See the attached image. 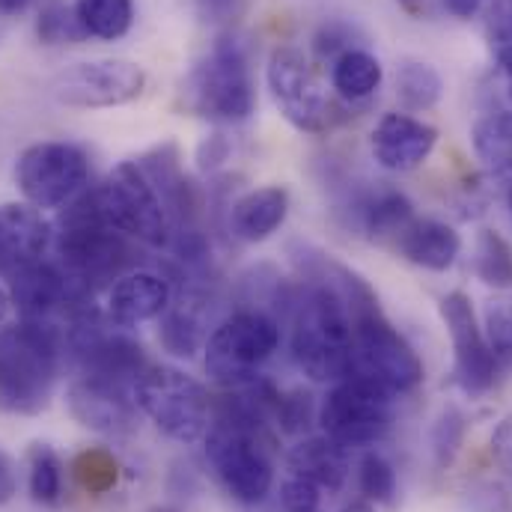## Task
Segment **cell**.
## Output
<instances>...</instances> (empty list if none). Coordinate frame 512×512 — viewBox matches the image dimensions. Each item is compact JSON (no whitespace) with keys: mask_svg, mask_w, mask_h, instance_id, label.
<instances>
[{"mask_svg":"<svg viewBox=\"0 0 512 512\" xmlns=\"http://www.w3.org/2000/svg\"><path fill=\"white\" fill-rule=\"evenodd\" d=\"M289 352L313 382H343L352 370V316L331 259H316L304 280L283 295Z\"/></svg>","mask_w":512,"mask_h":512,"instance_id":"obj_1","label":"cell"},{"mask_svg":"<svg viewBox=\"0 0 512 512\" xmlns=\"http://www.w3.org/2000/svg\"><path fill=\"white\" fill-rule=\"evenodd\" d=\"M337 286L352 316V370L349 376L367 379L390 393H408L423 382V361L408 340L390 325L376 292L352 268L334 262Z\"/></svg>","mask_w":512,"mask_h":512,"instance_id":"obj_2","label":"cell"},{"mask_svg":"<svg viewBox=\"0 0 512 512\" xmlns=\"http://www.w3.org/2000/svg\"><path fill=\"white\" fill-rule=\"evenodd\" d=\"M57 262L90 295L137 268L134 239L123 236L99 209L93 188L69 200L57 221Z\"/></svg>","mask_w":512,"mask_h":512,"instance_id":"obj_3","label":"cell"},{"mask_svg":"<svg viewBox=\"0 0 512 512\" xmlns=\"http://www.w3.org/2000/svg\"><path fill=\"white\" fill-rule=\"evenodd\" d=\"M66 364V343L57 328L15 322L0 328V411L39 414L51 405Z\"/></svg>","mask_w":512,"mask_h":512,"instance_id":"obj_4","label":"cell"},{"mask_svg":"<svg viewBox=\"0 0 512 512\" xmlns=\"http://www.w3.org/2000/svg\"><path fill=\"white\" fill-rule=\"evenodd\" d=\"M185 108L209 123H245L256 108L251 54L242 36H221L212 51L191 69L182 87Z\"/></svg>","mask_w":512,"mask_h":512,"instance_id":"obj_5","label":"cell"},{"mask_svg":"<svg viewBox=\"0 0 512 512\" xmlns=\"http://www.w3.org/2000/svg\"><path fill=\"white\" fill-rule=\"evenodd\" d=\"M134 402L158 432L179 444L206 438L212 423V399L188 373L164 364H149L134 384Z\"/></svg>","mask_w":512,"mask_h":512,"instance_id":"obj_6","label":"cell"},{"mask_svg":"<svg viewBox=\"0 0 512 512\" xmlns=\"http://www.w3.org/2000/svg\"><path fill=\"white\" fill-rule=\"evenodd\" d=\"M280 346V325L262 310H239L227 316L209 334L206 352V373L221 387H245L254 382L259 367L277 352Z\"/></svg>","mask_w":512,"mask_h":512,"instance_id":"obj_7","label":"cell"},{"mask_svg":"<svg viewBox=\"0 0 512 512\" xmlns=\"http://www.w3.org/2000/svg\"><path fill=\"white\" fill-rule=\"evenodd\" d=\"M96 203L102 215L128 239L149 245V248H164L170 242V215L155 191V185L146 179L137 161L117 164L102 185L93 188Z\"/></svg>","mask_w":512,"mask_h":512,"instance_id":"obj_8","label":"cell"},{"mask_svg":"<svg viewBox=\"0 0 512 512\" xmlns=\"http://www.w3.org/2000/svg\"><path fill=\"white\" fill-rule=\"evenodd\" d=\"M396 417V393L379 384L346 376L337 382L319 405V426L328 438L340 441L343 447H364L376 444L390 432Z\"/></svg>","mask_w":512,"mask_h":512,"instance_id":"obj_9","label":"cell"},{"mask_svg":"<svg viewBox=\"0 0 512 512\" xmlns=\"http://www.w3.org/2000/svg\"><path fill=\"white\" fill-rule=\"evenodd\" d=\"M90 179V158L66 140L27 146L15 161V185L33 209H57L75 200Z\"/></svg>","mask_w":512,"mask_h":512,"instance_id":"obj_10","label":"cell"},{"mask_svg":"<svg viewBox=\"0 0 512 512\" xmlns=\"http://www.w3.org/2000/svg\"><path fill=\"white\" fill-rule=\"evenodd\" d=\"M268 90L289 126L307 134H322L337 126V108L325 96L313 66L307 57L292 48L280 45L268 57Z\"/></svg>","mask_w":512,"mask_h":512,"instance_id":"obj_11","label":"cell"},{"mask_svg":"<svg viewBox=\"0 0 512 512\" xmlns=\"http://www.w3.org/2000/svg\"><path fill=\"white\" fill-rule=\"evenodd\" d=\"M146 87V75L131 60H84L60 72L51 84L57 102L69 108H120L134 102Z\"/></svg>","mask_w":512,"mask_h":512,"instance_id":"obj_12","label":"cell"},{"mask_svg":"<svg viewBox=\"0 0 512 512\" xmlns=\"http://www.w3.org/2000/svg\"><path fill=\"white\" fill-rule=\"evenodd\" d=\"M438 313H441V322L447 325V334L453 340V358H456L453 361V376H456V384L468 396L489 393L498 382L501 364L492 355V346L486 340L483 325L477 322L471 298L465 292H459V289L447 292L441 298V304H438Z\"/></svg>","mask_w":512,"mask_h":512,"instance_id":"obj_13","label":"cell"},{"mask_svg":"<svg viewBox=\"0 0 512 512\" xmlns=\"http://www.w3.org/2000/svg\"><path fill=\"white\" fill-rule=\"evenodd\" d=\"M66 402L72 417L99 435H128L140 417L131 384L108 382L96 376H75V382L69 384Z\"/></svg>","mask_w":512,"mask_h":512,"instance_id":"obj_14","label":"cell"},{"mask_svg":"<svg viewBox=\"0 0 512 512\" xmlns=\"http://www.w3.org/2000/svg\"><path fill=\"white\" fill-rule=\"evenodd\" d=\"M438 128L411 114H384L370 134V149L376 164L390 173L417 170L435 149Z\"/></svg>","mask_w":512,"mask_h":512,"instance_id":"obj_15","label":"cell"},{"mask_svg":"<svg viewBox=\"0 0 512 512\" xmlns=\"http://www.w3.org/2000/svg\"><path fill=\"white\" fill-rule=\"evenodd\" d=\"M170 298H173V292H170L167 277H161L155 271L134 268L108 286L105 316L120 328H134V325L158 319L167 310Z\"/></svg>","mask_w":512,"mask_h":512,"instance_id":"obj_16","label":"cell"},{"mask_svg":"<svg viewBox=\"0 0 512 512\" xmlns=\"http://www.w3.org/2000/svg\"><path fill=\"white\" fill-rule=\"evenodd\" d=\"M51 242V227L30 203L0 206V274L12 277L39 262Z\"/></svg>","mask_w":512,"mask_h":512,"instance_id":"obj_17","label":"cell"},{"mask_svg":"<svg viewBox=\"0 0 512 512\" xmlns=\"http://www.w3.org/2000/svg\"><path fill=\"white\" fill-rule=\"evenodd\" d=\"M212 295L200 286H185L176 298H170L167 310L161 313V346L176 358H191L209 340V319H212Z\"/></svg>","mask_w":512,"mask_h":512,"instance_id":"obj_18","label":"cell"},{"mask_svg":"<svg viewBox=\"0 0 512 512\" xmlns=\"http://www.w3.org/2000/svg\"><path fill=\"white\" fill-rule=\"evenodd\" d=\"M286 471L313 483L319 492L334 495L346 486L349 477V447L328 435H313L298 441L286 456Z\"/></svg>","mask_w":512,"mask_h":512,"instance_id":"obj_19","label":"cell"},{"mask_svg":"<svg viewBox=\"0 0 512 512\" xmlns=\"http://www.w3.org/2000/svg\"><path fill=\"white\" fill-rule=\"evenodd\" d=\"M393 251L426 271H447L462 254V236L435 218H414L402 236L393 242Z\"/></svg>","mask_w":512,"mask_h":512,"instance_id":"obj_20","label":"cell"},{"mask_svg":"<svg viewBox=\"0 0 512 512\" xmlns=\"http://www.w3.org/2000/svg\"><path fill=\"white\" fill-rule=\"evenodd\" d=\"M289 215V191L280 185L254 188L239 197L230 209V227L242 242H265L271 239Z\"/></svg>","mask_w":512,"mask_h":512,"instance_id":"obj_21","label":"cell"},{"mask_svg":"<svg viewBox=\"0 0 512 512\" xmlns=\"http://www.w3.org/2000/svg\"><path fill=\"white\" fill-rule=\"evenodd\" d=\"M382 81L384 69L379 57H373L364 48H352L331 63V84H334L337 96L346 102L370 99L373 93H379Z\"/></svg>","mask_w":512,"mask_h":512,"instance_id":"obj_22","label":"cell"},{"mask_svg":"<svg viewBox=\"0 0 512 512\" xmlns=\"http://www.w3.org/2000/svg\"><path fill=\"white\" fill-rule=\"evenodd\" d=\"M414 206L405 194L399 191H382L376 197H370L364 206H361V224H364V233L379 242V245H390L402 236V230L414 221Z\"/></svg>","mask_w":512,"mask_h":512,"instance_id":"obj_23","label":"cell"},{"mask_svg":"<svg viewBox=\"0 0 512 512\" xmlns=\"http://www.w3.org/2000/svg\"><path fill=\"white\" fill-rule=\"evenodd\" d=\"M471 143L477 158L492 173H512V111H498L483 117L474 131Z\"/></svg>","mask_w":512,"mask_h":512,"instance_id":"obj_24","label":"cell"},{"mask_svg":"<svg viewBox=\"0 0 512 512\" xmlns=\"http://www.w3.org/2000/svg\"><path fill=\"white\" fill-rule=\"evenodd\" d=\"M75 12L93 39H123L134 24V3L131 0H75Z\"/></svg>","mask_w":512,"mask_h":512,"instance_id":"obj_25","label":"cell"},{"mask_svg":"<svg viewBox=\"0 0 512 512\" xmlns=\"http://www.w3.org/2000/svg\"><path fill=\"white\" fill-rule=\"evenodd\" d=\"M441 75L420 60H405L396 72V96L405 111H432L441 102Z\"/></svg>","mask_w":512,"mask_h":512,"instance_id":"obj_26","label":"cell"},{"mask_svg":"<svg viewBox=\"0 0 512 512\" xmlns=\"http://www.w3.org/2000/svg\"><path fill=\"white\" fill-rule=\"evenodd\" d=\"M27 486L30 498L42 507L63 504V459L51 444H33L27 453Z\"/></svg>","mask_w":512,"mask_h":512,"instance_id":"obj_27","label":"cell"},{"mask_svg":"<svg viewBox=\"0 0 512 512\" xmlns=\"http://www.w3.org/2000/svg\"><path fill=\"white\" fill-rule=\"evenodd\" d=\"M474 271L492 289H512V245L498 230H483L477 236Z\"/></svg>","mask_w":512,"mask_h":512,"instance_id":"obj_28","label":"cell"},{"mask_svg":"<svg viewBox=\"0 0 512 512\" xmlns=\"http://www.w3.org/2000/svg\"><path fill=\"white\" fill-rule=\"evenodd\" d=\"M36 36L45 45H78L87 36L75 6L63 3V0H51L48 6H42L39 18H36Z\"/></svg>","mask_w":512,"mask_h":512,"instance_id":"obj_29","label":"cell"},{"mask_svg":"<svg viewBox=\"0 0 512 512\" xmlns=\"http://www.w3.org/2000/svg\"><path fill=\"white\" fill-rule=\"evenodd\" d=\"M72 471H75V480L81 483V489L90 492V495H105V492H111V489L117 486V477H120V465H117L114 453L99 450V447L84 450V453L75 459Z\"/></svg>","mask_w":512,"mask_h":512,"instance_id":"obj_30","label":"cell"},{"mask_svg":"<svg viewBox=\"0 0 512 512\" xmlns=\"http://www.w3.org/2000/svg\"><path fill=\"white\" fill-rule=\"evenodd\" d=\"M316 405H313V396L301 387L295 390H277V399H274V411H271V420L280 432L286 435H298V432H307L313 417H316Z\"/></svg>","mask_w":512,"mask_h":512,"instance_id":"obj_31","label":"cell"},{"mask_svg":"<svg viewBox=\"0 0 512 512\" xmlns=\"http://www.w3.org/2000/svg\"><path fill=\"white\" fill-rule=\"evenodd\" d=\"M358 486L367 501L387 504L396 495V471L382 453H367L358 468Z\"/></svg>","mask_w":512,"mask_h":512,"instance_id":"obj_32","label":"cell"},{"mask_svg":"<svg viewBox=\"0 0 512 512\" xmlns=\"http://www.w3.org/2000/svg\"><path fill=\"white\" fill-rule=\"evenodd\" d=\"M486 340L501 367H512V298L489 301L486 307Z\"/></svg>","mask_w":512,"mask_h":512,"instance_id":"obj_33","label":"cell"},{"mask_svg":"<svg viewBox=\"0 0 512 512\" xmlns=\"http://www.w3.org/2000/svg\"><path fill=\"white\" fill-rule=\"evenodd\" d=\"M462 438H465L462 411L459 408H444L441 417L432 426V456H435L438 468H447L456 459V453L462 447Z\"/></svg>","mask_w":512,"mask_h":512,"instance_id":"obj_34","label":"cell"},{"mask_svg":"<svg viewBox=\"0 0 512 512\" xmlns=\"http://www.w3.org/2000/svg\"><path fill=\"white\" fill-rule=\"evenodd\" d=\"M322 498L325 492H319L313 483L286 474V480L280 483V507L283 512H319L322 510Z\"/></svg>","mask_w":512,"mask_h":512,"instance_id":"obj_35","label":"cell"},{"mask_svg":"<svg viewBox=\"0 0 512 512\" xmlns=\"http://www.w3.org/2000/svg\"><path fill=\"white\" fill-rule=\"evenodd\" d=\"M349 39H352V30H349L346 24H340V21H328V24H322V27H319L316 39H313V48H316V54H319L322 60H331V63H334L340 54H346V51H352V48H355Z\"/></svg>","mask_w":512,"mask_h":512,"instance_id":"obj_36","label":"cell"},{"mask_svg":"<svg viewBox=\"0 0 512 512\" xmlns=\"http://www.w3.org/2000/svg\"><path fill=\"white\" fill-rule=\"evenodd\" d=\"M486 33L492 42V51H504L512 45V0H495L489 6V18H486Z\"/></svg>","mask_w":512,"mask_h":512,"instance_id":"obj_37","label":"cell"},{"mask_svg":"<svg viewBox=\"0 0 512 512\" xmlns=\"http://www.w3.org/2000/svg\"><path fill=\"white\" fill-rule=\"evenodd\" d=\"M489 453L501 471L512 474V411L495 426V432L489 438Z\"/></svg>","mask_w":512,"mask_h":512,"instance_id":"obj_38","label":"cell"},{"mask_svg":"<svg viewBox=\"0 0 512 512\" xmlns=\"http://www.w3.org/2000/svg\"><path fill=\"white\" fill-rule=\"evenodd\" d=\"M227 158H230V140H227L224 134H212V137H206V140L200 143V149H197L200 170H206V173L218 170Z\"/></svg>","mask_w":512,"mask_h":512,"instance_id":"obj_39","label":"cell"},{"mask_svg":"<svg viewBox=\"0 0 512 512\" xmlns=\"http://www.w3.org/2000/svg\"><path fill=\"white\" fill-rule=\"evenodd\" d=\"M18 492V471H15V462L0 450V507L9 504Z\"/></svg>","mask_w":512,"mask_h":512,"instance_id":"obj_40","label":"cell"},{"mask_svg":"<svg viewBox=\"0 0 512 512\" xmlns=\"http://www.w3.org/2000/svg\"><path fill=\"white\" fill-rule=\"evenodd\" d=\"M441 3H444V9H447L450 15H456V18L468 21V18H474V15L483 9V3H486V0H441Z\"/></svg>","mask_w":512,"mask_h":512,"instance_id":"obj_41","label":"cell"},{"mask_svg":"<svg viewBox=\"0 0 512 512\" xmlns=\"http://www.w3.org/2000/svg\"><path fill=\"white\" fill-rule=\"evenodd\" d=\"M495 60H498V66H501V75H504L507 90H510V96H512V45L510 48H504V51H498V54H495Z\"/></svg>","mask_w":512,"mask_h":512,"instance_id":"obj_42","label":"cell"},{"mask_svg":"<svg viewBox=\"0 0 512 512\" xmlns=\"http://www.w3.org/2000/svg\"><path fill=\"white\" fill-rule=\"evenodd\" d=\"M197 3L203 6L206 15H227V12L233 9L236 0H197Z\"/></svg>","mask_w":512,"mask_h":512,"instance_id":"obj_43","label":"cell"},{"mask_svg":"<svg viewBox=\"0 0 512 512\" xmlns=\"http://www.w3.org/2000/svg\"><path fill=\"white\" fill-rule=\"evenodd\" d=\"M9 310H12V292H9V286L3 283V277H0V325L6 322Z\"/></svg>","mask_w":512,"mask_h":512,"instance_id":"obj_44","label":"cell"},{"mask_svg":"<svg viewBox=\"0 0 512 512\" xmlns=\"http://www.w3.org/2000/svg\"><path fill=\"white\" fill-rule=\"evenodd\" d=\"M33 0H0V15H21Z\"/></svg>","mask_w":512,"mask_h":512,"instance_id":"obj_45","label":"cell"},{"mask_svg":"<svg viewBox=\"0 0 512 512\" xmlns=\"http://www.w3.org/2000/svg\"><path fill=\"white\" fill-rule=\"evenodd\" d=\"M396 6H399L402 12H408V15H423L426 0H396Z\"/></svg>","mask_w":512,"mask_h":512,"instance_id":"obj_46","label":"cell"},{"mask_svg":"<svg viewBox=\"0 0 512 512\" xmlns=\"http://www.w3.org/2000/svg\"><path fill=\"white\" fill-rule=\"evenodd\" d=\"M343 512H376V510H373L367 501H355V504H349V507H346Z\"/></svg>","mask_w":512,"mask_h":512,"instance_id":"obj_47","label":"cell"},{"mask_svg":"<svg viewBox=\"0 0 512 512\" xmlns=\"http://www.w3.org/2000/svg\"><path fill=\"white\" fill-rule=\"evenodd\" d=\"M507 206H510V215H512V185H510V191H507Z\"/></svg>","mask_w":512,"mask_h":512,"instance_id":"obj_48","label":"cell"},{"mask_svg":"<svg viewBox=\"0 0 512 512\" xmlns=\"http://www.w3.org/2000/svg\"><path fill=\"white\" fill-rule=\"evenodd\" d=\"M155 512H176V510H167V507H164V510H155Z\"/></svg>","mask_w":512,"mask_h":512,"instance_id":"obj_49","label":"cell"}]
</instances>
